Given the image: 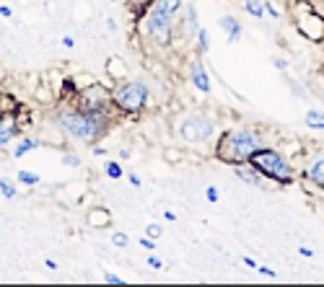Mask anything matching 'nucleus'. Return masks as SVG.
<instances>
[{
    "instance_id": "72a5a7b5",
    "label": "nucleus",
    "mask_w": 324,
    "mask_h": 287,
    "mask_svg": "<svg viewBox=\"0 0 324 287\" xmlns=\"http://www.w3.org/2000/svg\"><path fill=\"white\" fill-rule=\"evenodd\" d=\"M257 272L262 277H270V280H275V277H277V272H275V269H270V266H257Z\"/></svg>"
},
{
    "instance_id": "a878e982",
    "label": "nucleus",
    "mask_w": 324,
    "mask_h": 287,
    "mask_svg": "<svg viewBox=\"0 0 324 287\" xmlns=\"http://www.w3.org/2000/svg\"><path fill=\"white\" fill-rule=\"evenodd\" d=\"M146 236H150L153 241H158L161 236H164V228H161L158 222H150V225L146 228Z\"/></svg>"
},
{
    "instance_id": "ea45409f",
    "label": "nucleus",
    "mask_w": 324,
    "mask_h": 287,
    "mask_svg": "<svg viewBox=\"0 0 324 287\" xmlns=\"http://www.w3.org/2000/svg\"><path fill=\"white\" fill-rule=\"evenodd\" d=\"M0 16H5V19H11V16H13V11H11V8H8V5H0Z\"/></svg>"
},
{
    "instance_id": "bb28decb",
    "label": "nucleus",
    "mask_w": 324,
    "mask_h": 287,
    "mask_svg": "<svg viewBox=\"0 0 324 287\" xmlns=\"http://www.w3.org/2000/svg\"><path fill=\"white\" fill-rule=\"evenodd\" d=\"M62 163L70 166V168H80V158L75 153H65V155H62Z\"/></svg>"
},
{
    "instance_id": "f257e3e1",
    "label": "nucleus",
    "mask_w": 324,
    "mask_h": 287,
    "mask_svg": "<svg viewBox=\"0 0 324 287\" xmlns=\"http://www.w3.org/2000/svg\"><path fill=\"white\" fill-rule=\"evenodd\" d=\"M114 114H120L117 106H106V109H83L75 101L62 104L57 111V127L62 134H68L73 142L80 145H94L99 137H104L109 127L114 124Z\"/></svg>"
},
{
    "instance_id": "c756f323",
    "label": "nucleus",
    "mask_w": 324,
    "mask_h": 287,
    "mask_svg": "<svg viewBox=\"0 0 324 287\" xmlns=\"http://www.w3.org/2000/svg\"><path fill=\"white\" fill-rule=\"evenodd\" d=\"M148 266H150V269H164L166 264H164V259H161V256L150 254V256H148Z\"/></svg>"
},
{
    "instance_id": "cd10ccee",
    "label": "nucleus",
    "mask_w": 324,
    "mask_h": 287,
    "mask_svg": "<svg viewBox=\"0 0 324 287\" xmlns=\"http://www.w3.org/2000/svg\"><path fill=\"white\" fill-rule=\"evenodd\" d=\"M112 243H114V246H122V248H125V246L130 243V236H127V233H114V236H112Z\"/></svg>"
},
{
    "instance_id": "6e6552de",
    "label": "nucleus",
    "mask_w": 324,
    "mask_h": 287,
    "mask_svg": "<svg viewBox=\"0 0 324 287\" xmlns=\"http://www.w3.org/2000/svg\"><path fill=\"white\" fill-rule=\"evenodd\" d=\"M24 130H21V122L16 114H0V150L8 148L13 142V137H19Z\"/></svg>"
},
{
    "instance_id": "c03bdc74",
    "label": "nucleus",
    "mask_w": 324,
    "mask_h": 287,
    "mask_svg": "<svg viewBox=\"0 0 324 287\" xmlns=\"http://www.w3.org/2000/svg\"><path fill=\"white\" fill-rule=\"evenodd\" d=\"M117 153H120V160H127L130 158V150H117Z\"/></svg>"
},
{
    "instance_id": "a19ab883",
    "label": "nucleus",
    "mask_w": 324,
    "mask_h": 287,
    "mask_svg": "<svg viewBox=\"0 0 324 287\" xmlns=\"http://www.w3.org/2000/svg\"><path fill=\"white\" fill-rule=\"evenodd\" d=\"M164 218H166L169 222H176V212H172V210H166V212H164Z\"/></svg>"
},
{
    "instance_id": "393cba45",
    "label": "nucleus",
    "mask_w": 324,
    "mask_h": 287,
    "mask_svg": "<svg viewBox=\"0 0 324 287\" xmlns=\"http://www.w3.org/2000/svg\"><path fill=\"white\" fill-rule=\"evenodd\" d=\"M205 199H208L210 204H215V202H218L221 199V189H218V186H205Z\"/></svg>"
},
{
    "instance_id": "f704fd0d",
    "label": "nucleus",
    "mask_w": 324,
    "mask_h": 287,
    "mask_svg": "<svg viewBox=\"0 0 324 287\" xmlns=\"http://www.w3.org/2000/svg\"><path fill=\"white\" fill-rule=\"evenodd\" d=\"M60 44H62V47H65V49H73V47H75V39H73V37H70V34H68V37H62V39H60Z\"/></svg>"
},
{
    "instance_id": "9b49d317",
    "label": "nucleus",
    "mask_w": 324,
    "mask_h": 287,
    "mask_svg": "<svg viewBox=\"0 0 324 287\" xmlns=\"http://www.w3.org/2000/svg\"><path fill=\"white\" fill-rule=\"evenodd\" d=\"M233 174H236V178H241V181L249 184V186H265V176L259 174L251 163H239V166H233Z\"/></svg>"
},
{
    "instance_id": "9d476101",
    "label": "nucleus",
    "mask_w": 324,
    "mask_h": 287,
    "mask_svg": "<svg viewBox=\"0 0 324 287\" xmlns=\"http://www.w3.org/2000/svg\"><path fill=\"white\" fill-rule=\"evenodd\" d=\"M303 178L314 186H319V189H324V155H317L314 160H309L303 168Z\"/></svg>"
},
{
    "instance_id": "f8f14e48",
    "label": "nucleus",
    "mask_w": 324,
    "mask_h": 287,
    "mask_svg": "<svg viewBox=\"0 0 324 287\" xmlns=\"http://www.w3.org/2000/svg\"><path fill=\"white\" fill-rule=\"evenodd\" d=\"M221 29H223V34H226V39L231 44L241 42V37H244V29H241L236 16H221Z\"/></svg>"
},
{
    "instance_id": "0eeeda50",
    "label": "nucleus",
    "mask_w": 324,
    "mask_h": 287,
    "mask_svg": "<svg viewBox=\"0 0 324 287\" xmlns=\"http://www.w3.org/2000/svg\"><path fill=\"white\" fill-rule=\"evenodd\" d=\"M296 26L309 42H324V16L311 11V5L303 0V13L296 16Z\"/></svg>"
},
{
    "instance_id": "b1692460",
    "label": "nucleus",
    "mask_w": 324,
    "mask_h": 287,
    "mask_svg": "<svg viewBox=\"0 0 324 287\" xmlns=\"http://www.w3.org/2000/svg\"><path fill=\"white\" fill-rule=\"evenodd\" d=\"M42 181V178L37 176V174H31V171H19V184H24V186H37Z\"/></svg>"
},
{
    "instance_id": "473e14b6",
    "label": "nucleus",
    "mask_w": 324,
    "mask_h": 287,
    "mask_svg": "<svg viewBox=\"0 0 324 287\" xmlns=\"http://www.w3.org/2000/svg\"><path fill=\"white\" fill-rule=\"evenodd\" d=\"M311 5V11H317L319 16H324V0H306Z\"/></svg>"
},
{
    "instance_id": "412c9836",
    "label": "nucleus",
    "mask_w": 324,
    "mask_h": 287,
    "mask_svg": "<svg viewBox=\"0 0 324 287\" xmlns=\"http://www.w3.org/2000/svg\"><path fill=\"white\" fill-rule=\"evenodd\" d=\"M0 194H3L5 199H13V197L19 194V186H16V181H11V178H0Z\"/></svg>"
},
{
    "instance_id": "dca6fc26",
    "label": "nucleus",
    "mask_w": 324,
    "mask_h": 287,
    "mask_svg": "<svg viewBox=\"0 0 324 287\" xmlns=\"http://www.w3.org/2000/svg\"><path fill=\"white\" fill-rule=\"evenodd\" d=\"M39 145H42V142H39L37 137H24V140H19V142L13 145L11 155H13V158H24L26 153H31V150H34V148H39Z\"/></svg>"
},
{
    "instance_id": "f03ea898",
    "label": "nucleus",
    "mask_w": 324,
    "mask_h": 287,
    "mask_svg": "<svg viewBox=\"0 0 324 287\" xmlns=\"http://www.w3.org/2000/svg\"><path fill=\"white\" fill-rule=\"evenodd\" d=\"M262 145H267V140L257 127H233V130H226V132L218 134L215 158L228 163V166L249 163V158Z\"/></svg>"
},
{
    "instance_id": "ddd939ff",
    "label": "nucleus",
    "mask_w": 324,
    "mask_h": 287,
    "mask_svg": "<svg viewBox=\"0 0 324 287\" xmlns=\"http://www.w3.org/2000/svg\"><path fill=\"white\" fill-rule=\"evenodd\" d=\"M106 75L112 78V83H120V80L127 78V62H125L122 57H109L106 60Z\"/></svg>"
},
{
    "instance_id": "a211bd4d",
    "label": "nucleus",
    "mask_w": 324,
    "mask_h": 287,
    "mask_svg": "<svg viewBox=\"0 0 324 287\" xmlns=\"http://www.w3.org/2000/svg\"><path fill=\"white\" fill-rule=\"evenodd\" d=\"M244 11L251 16V19H265V0H244Z\"/></svg>"
},
{
    "instance_id": "37998d69",
    "label": "nucleus",
    "mask_w": 324,
    "mask_h": 287,
    "mask_svg": "<svg viewBox=\"0 0 324 287\" xmlns=\"http://www.w3.org/2000/svg\"><path fill=\"white\" fill-rule=\"evenodd\" d=\"M106 29H109V31H117V21H114V19H106Z\"/></svg>"
},
{
    "instance_id": "7ed1b4c3",
    "label": "nucleus",
    "mask_w": 324,
    "mask_h": 287,
    "mask_svg": "<svg viewBox=\"0 0 324 287\" xmlns=\"http://www.w3.org/2000/svg\"><path fill=\"white\" fill-rule=\"evenodd\" d=\"M179 19H182V16H179ZM179 19H172V16L161 13L150 5L138 19V34L150 44V47L166 49V47H172L174 37L179 34Z\"/></svg>"
},
{
    "instance_id": "aec40b11",
    "label": "nucleus",
    "mask_w": 324,
    "mask_h": 287,
    "mask_svg": "<svg viewBox=\"0 0 324 287\" xmlns=\"http://www.w3.org/2000/svg\"><path fill=\"white\" fill-rule=\"evenodd\" d=\"M125 3H127V8H130V13H132V19L138 21L143 13L148 11V8L153 5V0H125Z\"/></svg>"
},
{
    "instance_id": "5701e85b",
    "label": "nucleus",
    "mask_w": 324,
    "mask_h": 287,
    "mask_svg": "<svg viewBox=\"0 0 324 287\" xmlns=\"http://www.w3.org/2000/svg\"><path fill=\"white\" fill-rule=\"evenodd\" d=\"M285 86L291 88V93H293L296 98H309V91H303V86H301L296 78H288V75H285Z\"/></svg>"
},
{
    "instance_id": "20e7f679",
    "label": "nucleus",
    "mask_w": 324,
    "mask_h": 287,
    "mask_svg": "<svg viewBox=\"0 0 324 287\" xmlns=\"http://www.w3.org/2000/svg\"><path fill=\"white\" fill-rule=\"evenodd\" d=\"M174 134L187 145H205L213 137H218V124L210 116H205L200 111H184L176 116L174 122Z\"/></svg>"
},
{
    "instance_id": "1a4fd4ad",
    "label": "nucleus",
    "mask_w": 324,
    "mask_h": 287,
    "mask_svg": "<svg viewBox=\"0 0 324 287\" xmlns=\"http://www.w3.org/2000/svg\"><path fill=\"white\" fill-rule=\"evenodd\" d=\"M190 80H192V86H195L200 93H210L213 83H210V73L205 70L202 55H200V57H197V60L192 62V67H190Z\"/></svg>"
},
{
    "instance_id": "7c9ffc66",
    "label": "nucleus",
    "mask_w": 324,
    "mask_h": 287,
    "mask_svg": "<svg viewBox=\"0 0 324 287\" xmlns=\"http://www.w3.org/2000/svg\"><path fill=\"white\" fill-rule=\"evenodd\" d=\"M140 246L146 248V251H153V248H156V241H153L150 236H146V233H143V236H140Z\"/></svg>"
},
{
    "instance_id": "4be33fe9",
    "label": "nucleus",
    "mask_w": 324,
    "mask_h": 287,
    "mask_svg": "<svg viewBox=\"0 0 324 287\" xmlns=\"http://www.w3.org/2000/svg\"><path fill=\"white\" fill-rule=\"evenodd\" d=\"M104 174L109 176V178H114V181H117V178H122L125 176L122 163H117V160H106V163H104Z\"/></svg>"
},
{
    "instance_id": "4468645a",
    "label": "nucleus",
    "mask_w": 324,
    "mask_h": 287,
    "mask_svg": "<svg viewBox=\"0 0 324 287\" xmlns=\"http://www.w3.org/2000/svg\"><path fill=\"white\" fill-rule=\"evenodd\" d=\"M86 222L91 228H106V225H112V212L106 207H94L86 215Z\"/></svg>"
},
{
    "instance_id": "39448f33",
    "label": "nucleus",
    "mask_w": 324,
    "mask_h": 287,
    "mask_svg": "<svg viewBox=\"0 0 324 287\" xmlns=\"http://www.w3.org/2000/svg\"><path fill=\"white\" fill-rule=\"evenodd\" d=\"M249 163L254 166L257 171L267 178V181H275V184H280V186L293 184V178H296L293 166L288 163V158L280 153V150H275V148L262 145L254 155L249 158Z\"/></svg>"
},
{
    "instance_id": "79ce46f5",
    "label": "nucleus",
    "mask_w": 324,
    "mask_h": 287,
    "mask_svg": "<svg viewBox=\"0 0 324 287\" xmlns=\"http://www.w3.org/2000/svg\"><path fill=\"white\" fill-rule=\"evenodd\" d=\"M44 266L52 269V272H57V262H52V259H47V262H44Z\"/></svg>"
},
{
    "instance_id": "2f4dec72",
    "label": "nucleus",
    "mask_w": 324,
    "mask_h": 287,
    "mask_svg": "<svg viewBox=\"0 0 324 287\" xmlns=\"http://www.w3.org/2000/svg\"><path fill=\"white\" fill-rule=\"evenodd\" d=\"M273 65H275L277 70H280V73H285V70L291 67V65H288V60H285V57H277V55L273 57Z\"/></svg>"
},
{
    "instance_id": "c85d7f7f",
    "label": "nucleus",
    "mask_w": 324,
    "mask_h": 287,
    "mask_svg": "<svg viewBox=\"0 0 324 287\" xmlns=\"http://www.w3.org/2000/svg\"><path fill=\"white\" fill-rule=\"evenodd\" d=\"M101 280H104L106 285H120V287L125 285L122 277H117V274H112V272H104V274H101Z\"/></svg>"
},
{
    "instance_id": "423d86ee",
    "label": "nucleus",
    "mask_w": 324,
    "mask_h": 287,
    "mask_svg": "<svg viewBox=\"0 0 324 287\" xmlns=\"http://www.w3.org/2000/svg\"><path fill=\"white\" fill-rule=\"evenodd\" d=\"M109 96H112V104L120 109V114H140L143 109L148 106V96H150V88L143 83V80H120L109 88Z\"/></svg>"
},
{
    "instance_id": "58836bf2",
    "label": "nucleus",
    "mask_w": 324,
    "mask_h": 287,
    "mask_svg": "<svg viewBox=\"0 0 324 287\" xmlns=\"http://www.w3.org/2000/svg\"><path fill=\"white\" fill-rule=\"evenodd\" d=\"M244 266H247V269H257L259 264H257V262H254V259H251V256H244Z\"/></svg>"
},
{
    "instance_id": "e433bc0d",
    "label": "nucleus",
    "mask_w": 324,
    "mask_h": 287,
    "mask_svg": "<svg viewBox=\"0 0 324 287\" xmlns=\"http://www.w3.org/2000/svg\"><path fill=\"white\" fill-rule=\"evenodd\" d=\"M299 254H301L303 259H311V256H314V248H309V246H299Z\"/></svg>"
},
{
    "instance_id": "f3484780",
    "label": "nucleus",
    "mask_w": 324,
    "mask_h": 287,
    "mask_svg": "<svg viewBox=\"0 0 324 287\" xmlns=\"http://www.w3.org/2000/svg\"><path fill=\"white\" fill-rule=\"evenodd\" d=\"M195 39H197V55H208L210 52V31L205 29V26H200L195 34Z\"/></svg>"
},
{
    "instance_id": "c9c22d12",
    "label": "nucleus",
    "mask_w": 324,
    "mask_h": 287,
    "mask_svg": "<svg viewBox=\"0 0 324 287\" xmlns=\"http://www.w3.org/2000/svg\"><path fill=\"white\" fill-rule=\"evenodd\" d=\"M127 181L135 186V189H140V186H143V181H140V176H138V174H127Z\"/></svg>"
},
{
    "instance_id": "2eb2a0df",
    "label": "nucleus",
    "mask_w": 324,
    "mask_h": 287,
    "mask_svg": "<svg viewBox=\"0 0 324 287\" xmlns=\"http://www.w3.org/2000/svg\"><path fill=\"white\" fill-rule=\"evenodd\" d=\"M153 8L166 16H172V19H179L184 11V0H153Z\"/></svg>"
},
{
    "instance_id": "4c0bfd02",
    "label": "nucleus",
    "mask_w": 324,
    "mask_h": 287,
    "mask_svg": "<svg viewBox=\"0 0 324 287\" xmlns=\"http://www.w3.org/2000/svg\"><path fill=\"white\" fill-rule=\"evenodd\" d=\"M91 153H94L96 158H104V155H106V148H104V145H96V148L91 150Z\"/></svg>"
},
{
    "instance_id": "6ab92c4d",
    "label": "nucleus",
    "mask_w": 324,
    "mask_h": 287,
    "mask_svg": "<svg viewBox=\"0 0 324 287\" xmlns=\"http://www.w3.org/2000/svg\"><path fill=\"white\" fill-rule=\"evenodd\" d=\"M306 124H309V130H324V109L306 111Z\"/></svg>"
}]
</instances>
